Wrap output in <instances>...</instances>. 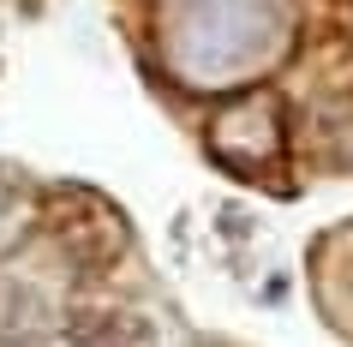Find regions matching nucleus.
Returning <instances> with one entry per match:
<instances>
[{
	"mask_svg": "<svg viewBox=\"0 0 353 347\" xmlns=\"http://www.w3.org/2000/svg\"><path fill=\"white\" fill-rule=\"evenodd\" d=\"M37 228V192L19 174H0V257H12Z\"/></svg>",
	"mask_w": 353,
	"mask_h": 347,
	"instance_id": "20e7f679",
	"label": "nucleus"
},
{
	"mask_svg": "<svg viewBox=\"0 0 353 347\" xmlns=\"http://www.w3.org/2000/svg\"><path fill=\"white\" fill-rule=\"evenodd\" d=\"M48 329V299L42 288L19 281V275H0V341H30Z\"/></svg>",
	"mask_w": 353,
	"mask_h": 347,
	"instance_id": "7ed1b4c3",
	"label": "nucleus"
},
{
	"mask_svg": "<svg viewBox=\"0 0 353 347\" xmlns=\"http://www.w3.org/2000/svg\"><path fill=\"white\" fill-rule=\"evenodd\" d=\"M210 156L234 174H258L281 156V96L245 90L210 120Z\"/></svg>",
	"mask_w": 353,
	"mask_h": 347,
	"instance_id": "f03ea898",
	"label": "nucleus"
},
{
	"mask_svg": "<svg viewBox=\"0 0 353 347\" xmlns=\"http://www.w3.org/2000/svg\"><path fill=\"white\" fill-rule=\"evenodd\" d=\"M281 42V24L263 0H186L174 19L168 60L186 84H234Z\"/></svg>",
	"mask_w": 353,
	"mask_h": 347,
	"instance_id": "f257e3e1",
	"label": "nucleus"
}]
</instances>
